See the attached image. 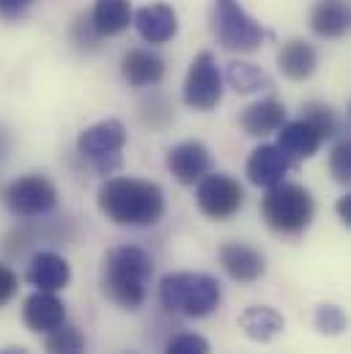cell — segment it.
Masks as SVG:
<instances>
[{"instance_id":"obj_31","label":"cell","mask_w":351,"mask_h":354,"mask_svg":"<svg viewBox=\"0 0 351 354\" xmlns=\"http://www.w3.org/2000/svg\"><path fill=\"white\" fill-rule=\"evenodd\" d=\"M338 217L343 225H351V195H343L338 201Z\"/></svg>"},{"instance_id":"obj_32","label":"cell","mask_w":351,"mask_h":354,"mask_svg":"<svg viewBox=\"0 0 351 354\" xmlns=\"http://www.w3.org/2000/svg\"><path fill=\"white\" fill-rule=\"evenodd\" d=\"M6 149H8V138H6V132L0 129V154H3Z\"/></svg>"},{"instance_id":"obj_12","label":"cell","mask_w":351,"mask_h":354,"mask_svg":"<svg viewBox=\"0 0 351 354\" xmlns=\"http://www.w3.org/2000/svg\"><path fill=\"white\" fill-rule=\"evenodd\" d=\"M132 22L140 33L143 41L149 44H165L171 41L178 30V17L171 6L165 3H151V6H143L137 14H132Z\"/></svg>"},{"instance_id":"obj_25","label":"cell","mask_w":351,"mask_h":354,"mask_svg":"<svg viewBox=\"0 0 351 354\" xmlns=\"http://www.w3.org/2000/svg\"><path fill=\"white\" fill-rule=\"evenodd\" d=\"M302 118L327 140V138H335L338 135V118H335V113H332V107L330 104H324V102H310V104H305V113H302Z\"/></svg>"},{"instance_id":"obj_23","label":"cell","mask_w":351,"mask_h":354,"mask_svg":"<svg viewBox=\"0 0 351 354\" xmlns=\"http://www.w3.org/2000/svg\"><path fill=\"white\" fill-rule=\"evenodd\" d=\"M228 83L236 93H258L274 86L263 69H258L256 64H242V61L228 64Z\"/></svg>"},{"instance_id":"obj_26","label":"cell","mask_w":351,"mask_h":354,"mask_svg":"<svg viewBox=\"0 0 351 354\" xmlns=\"http://www.w3.org/2000/svg\"><path fill=\"white\" fill-rule=\"evenodd\" d=\"M316 327L324 335H341L346 330V313L338 305H319V310H316Z\"/></svg>"},{"instance_id":"obj_2","label":"cell","mask_w":351,"mask_h":354,"mask_svg":"<svg viewBox=\"0 0 351 354\" xmlns=\"http://www.w3.org/2000/svg\"><path fill=\"white\" fill-rule=\"evenodd\" d=\"M151 274H154V264L146 250L135 245L115 248L102 261V291L118 308L137 310L146 302Z\"/></svg>"},{"instance_id":"obj_7","label":"cell","mask_w":351,"mask_h":354,"mask_svg":"<svg viewBox=\"0 0 351 354\" xmlns=\"http://www.w3.org/2000/svg\"><path fill=\"white\" fill-rule=\"evenodd\" d=\"M3 201L17 217H41V214L55 209L58 189L47 176L30 174V176L11 181L3 192Z\"/></svg>"},{"instance_id":"obj_33","label":"cell","mask_w":351,"mask_h":354,"mask_svg":"<svg viewBox=\"0 0 351 354\" xmlns=\"http://www.w3.org/2000/svg\"><path fill=\"white\" fill-rule=\"evenodd\" d=\"M0 354H30V352H25V349H0Z\"/></svg>"},{"instance_id":"obj_4","label":"cell","mask_w":351,"mask_h":354,"mask_svg":"<svg viewBox=\"0 0 351 354\" xmlns=\"http://www.w3.org/2000/svg\"><path fill=\"white\" fill-rule=\"evenodd\" d=\"M261 212L269 228H274L280 234H302L313 220L316 203H313V195L302 184L280 181V184L269 187L261 203Z\"/></svg>"},{"instance_id":"obj_30","label":"cell","mask_w":351,"mask_h":354,"mask_svg":"<svg viewBox=\"0 0 351 354\" xmlns=\"http://www.w3.org/2000/svg\"><path fill=\"white\" fill-rule=\"evenodd\" d=\"M30 3H33V0H0V17L14 19V17H19Z\"/></svg>"},{"instance_id":"obj_20","label":"cell","mask_w":351,"mask_h":354,"mask_svg":"<svg viewBox=\"0 0 351 354\" xmlns=\"http://www.w3.org/2000/svg\"><path fill=\"white\" fill-rule=\"evenodd\" d=\"M277 64H280V69H283L285 77H291V80H307L316 72L319 55H316V50L307 41L291 39L288 44H283V50L277 55Z\"/></svg>"},{"instance_id":"obj_18","label":"cell","mask_w":351,"mask_h":354,"mask_svg":"<svg viewBox=\"0 0 351 354\" xmlns=\"http://www.w3.org/2000/svg\"><path fill=\"white\" fill-rule=\"evenodd\" d=\"M239 124L253 138H263L269 132H277L285 124V104L277 102V99H261V102L245 107V113L239 115Z\"/></svg>"},{"instance_id":"obj_5","label":"cell","mask_w":351,"mask_h":354,"mask_svg":"<svg viewBox=\"0 0 351 354\" xmlns=\"http://www.w3.org/2000/svg\"><path fill=\"white\" fill-rule=\"evenodd\" d=\"M214 33L231 53H256L266 39L261 22H256L239 0H214Z\"/></svg>"},{"instance_id":"obj_11","label":"cell","mask_w":351,"mask_h":354,"mask_svg":"<svg viewBox=\"0 0 351 354\" xmlns=\"http://www.w3.org/2000/svg\"><path fill=\"white\" fill-rule=\"evenodd\" d=\"M22 319H25L28 330L47 335V333L58 330L61 324H66V305L53 291H36L25 299Z\"/></svg>"},{"instance_id":"obj_15","label":"cell","mask_w":351,"mask_h":354,"mask_svg":"<svg viewBox=\"0 0 351 354\" xmlns=\"http://www.w3.org/2000/svg\"><path fill=\"white\" fill-rule=\"evenodd\" d=\"M28 280L39 291H53L55 294V291L66 288V283L72 280V266L64 256L44 250V253L33 256V261L28 266Z\"/></svg>"},{"instance_id":"obj_28","label":"cell","mask_w":351,"mask_h":354,"mask_svg":"<svg viewBox=\"0 0 351 354\" xmlns=\"http://www.w3.org/2000/svg\"><path fill=\"white\" fill-rule=\"evenodd\" d=\"M330 171H332L335 181H341V184H349L351 181V146H349V140H343V143H338V146L332 149Z\"/></svg>"},{"instance_id":"obj_16","label":"cell","mask_w":351,"mask_h":354,"mask_svg":"<svg viewBox=\"0 0 351 354\" xmlns=\"http://www.w3.org/2000/svg\"><path fill=\"white\" fill-rule=\"evenodd\" d=\"M291 168V160L277 146H258L247 160V178L256 187H274L280 184Z\"/></svg>"},{"instance_id":"obj_22","label":"cell","mask_w":351,"mask_h":354,"mask_svg":"<svg viewBox=\"0 0 351 354\" xmlns=\"http://www.w3.org/2000/svg\"><path fill=\"white\" fill-rule=\"evenodd\" d=\"M239 327L245 330L247 338L266 344L272 338H277L285 327L283 316L274 310V308H266V305H256V308H247L242 316H239Z\"/></svg>"},{"instance_id":"obj_13","label":"cell","mask_w":351,"mask_h":354,"mask_svg":"<svg viewBox=\"0 0 351 354\" xmlns=\"http://www.w3.org/2000/svg\"><path fill=\"white\" fill-rule=\"evenodd\" d=\"M220 264L236 283H256L266 272V259L256 248L242 242H228L220 248Z\"/></svg>"},{"instance_id":"obj_1","label":"cell","mask_w":351,"mask_h":354,"mask_svg":"<svg viewBox=\"0 0 351 354\" xmlns=\"http://www.w3.org/2000/svg\"><path fill=\"white\" fill-rule=\"evenodd\" d=\"M99 209L115 225L146 228L162 220L165 192L160 184L143 181V178H107L99 187Z\"/></svg>"},{"instance_id":"obj_19","label":"cell","mask_w":351,"mask_h":354,"mask_svg":"<svg viewBox=\"0 0 351 354\" xmlns=\"http://www.w3.org/2000/svg\"><path fill=\"white\" fill-rule=\"evenodd\" d=\"M349 3L346 0H316L313 11H310V28L313 33L324 36V39H338L349 30Z\"/></svg>"},{"instance_id":"obj_3","label":"cell","mask_w":351,"mask_h":354,"mask_svg":"<svg viewBox=\"0 0 351 354\" xmlns=\"http://www.w3.org/2000/svg\"><path fill=\"white\" fill-rule=\"evenodd\" d=\"M220 283L203 272H173L160 283V302L189 319H203L220 305Z\"/></svg>"},{"instance_id":"obj_8","label":"cell","mask_w":351,"mask_h":354,"mask_svg":"<svg viewBox=\"0 0 351 354\" xmlns=\"http://www.w3.org/2000/svg\"><path fill=\"white\" fill-rule=\"evenodd\" d=\"M198 209L211 220H228L245 206V189L242 184L228 174H206L198 181L195 192Z\"/></svg>"},{"instance_id":"obj_9","label":"cell","mask_w":351,"mask_h":354,"mask_svg":"<svg viewBox=\"0 0 351 354\" xmlns=\"http://www.w3.org/2000/svg\"><path fill=\"white\" fill-rule=\"evenodd\" d=\"M184 102L200 113H209L222 102V75L211 53L195 55L184 80Z\"/></svg>"},{"instance_id":"obj_21","label":"cell","mask_w":351,"mask_h":354,"mask_svg":"<svg viewBox=\"0 0 351 354\" xmlns=\"http://www.w3.org/2000/svg\"><path fill=\"white\" fill-rule=\"evenodd\" d=\"M91 22L99 36H118L132 22V6L129 0H96Z\"/></svg>"},{"instance_id":"obj_6","label":"cell","mask_w":351,"mask_h":354,"mask_svg":"<svg viewBox=\"0 0 351 354\" xmlns=\"http://www.w3.org/2000/svg\"><path fill=\"white\" fill-rule=\"evenodd\" d=\"M126 146V129L118 118H104L86 127L77 138V151L93 162V168L104 176L121 168V149Z\"/></svg>"},{"instance_id":"obj_10","label":"cell","mask_w":351,"mask_h":354,"mask_svg":"<svg viewBox=\"0 0 351 354\" xmlns=\"http://www.w3.org/2000/svg\"><path fill=\"white\" fill-rule=\"evenodd\" d=\"M168 171L181 184H198L211 171V154L200 140H184L168 151Z\"/></svg>"},{"instance_id":"obj_14","label":"cell","mask_w":351,"mask_h":354,"mask_svg":"<svg viewBox=\"0 0 351 354\" xmlns=\"http://www.w3.org/2000/svg\"><path fill=\"white\" fill-rule=\"evenodd\" d=\"M321 143H324V138H321L305 118L288 121V124H283L280 132H277V149H280L288 160H310V157L321 149Z\"/></svg>"},{"instance_id":"obj_29","label":"cell","mask_w":351,"mask_h":354,"mask_svg":"<svg viewBox=\"0 0 351 354\" xmlns=\"http://www.w3.org/2000/svg\"><path fill=\"white\" fill-rule=\"evenodd\" d=\"M17 288H19L17 274H14L6 264H0V308H3L6 302H11V299H14Z\"/></svg>"},{"instance_id":"obj_17","label":"cell","mask_w":351,"mask_h":354,"mask_svg":"<svg viewBox=\"0 0 351 354\" xmlns=\"http://www.w3.org/2000/svg\"><path fill=\"white\" fill-rule=\"evenodd\" d=\"M121 72H124L129 86L149 88V86H157L165 77V61L160 55L149 53V50H132V53L124 55Z\"/></svg>"},{"instance_id":"obj_24","label":"cell","mask_w":351,"mask_h":354,"mask_svg":"<svg viewBox=\"0 0 351 354\" xmlns=\"http://www.w3.org/2000/svg\"><path fill=\"white\" fill-rule=\"evenodd\" d=\"M47 354H86V335L72 327V324H61L58 330L47 333Z\"/></svg>"},{"instance_id":"obj_27","label":"cell","mask_w":351,"mask_h":354,"mask_svg":"<svg viewBox=\"0 0 351 354\" xmlns=\"http://www.w3.org/2000/svg\"><path fill=\"white\" fill-rule=\"evenodd\" d=\"M165 354H209V341L203 335L184 333V335H176L173 341H168Z\"/></svg>"}]
</instances>
